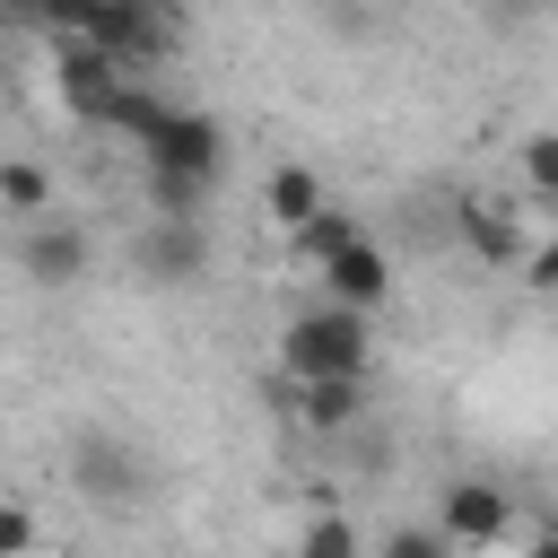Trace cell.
I'll use <instances>...</instances> for the list:
<instances>
[{
	"label": "cell",
	"mask_w": 558,
	"mask_h": 558,
	"mask_svg": "<svg viewBox=\"0 0 558 558\" xmlns=\"http://www.w3.org/2000/svg\"><path fill=\"white\" fill-rule=\"evenodd\" d=\"M375 314H357V305H305V314H288L279 323V375L288 384H314V375H366V357H375V331H366Z\"/></svg>",
	"instance_id": "obj_1"
},
{
	"label": "cell",
	"mask_w": 558,
	"mask_h": 558,
	"mask_svg": "<svg viewBox=\"0 0 558 558\" xmlns=\"http://www.w3.org/2000/svg\"><path fill=\"white\" fill-rule=\"evenodd\" d=\"M140 166L148 174H192V183H218L227 174V131L209 122V113H157L148 131H140Z\"/></svg>",
	"instance_id": "obj_2"
},
{
	"label": "cell",
	"mask_w": 558,
	"mask_h": 558,
	"mask_svg": "<svg viewBox=\"0 0 558 558\" xmlns=\"http://www.w3.org/2000/svg\"><path fill=\"white\" fill-rule=\"evenodd\" d=\"M87 35H96L131 78H140L148 61H166V52H174V35H183V26H174V0H96V26H87Z\"/></svg>",
	"instance_id": "obj_3"
},
{
	"label": "cell",
	"mask_w": 558,
	"mask_h": 558,
	"mask_svg": "<svg viewBox=\"0 0 558 558\" xmlns=\"http://www.w3.org/2000/svg\"><path fill=\"white\" fill-rule=\"evenodd\" d=\"M122 61L96 44V35H52V87H61V105L78 113V122H105V105L122 96Z\"/></svg>",
	"instance_id": "obj_4"
},
{
	"label": "cell",
	"mask_w": 558,
	"mask_h": 558,
	"mask_svg": "<svg viewBox=\"0 0 558 558\" xmlns=\"http://www.w3.org/2000/svg\"><path fill=\"white\" fill-rule=\"evenodd\" d=\"M131 270H140L148 288H192V279L209 270V227H201V218H148V227L131 235Z\"/></svg>",
	"instance_id": "obj_5"
},
{
	"label": "cell",
	"mask_w": 558,
	"mask_h": 558,
	"mask_svg": "<svg viewBox=\"0 0 558 558\" xmlns=\"http://www.w3.org/2000/svg\"><path fill=\"white\" fill-rule=\"evenodd\" d=\"M70 488L96 497V506H140L148 497V462L131 445H113V436H78L70 445Z\"/></svg>",
	"instance_id": "obj_6"
},
{
	"label": "cell",
	"mask_w": 558,
	"mask_h": 558,
	"mask_svg": "<svg viewBox=\"0 0 558 558\" xmlns=\"http://www.w3.org/2000/svg\"><path fill=\"white\" fill-rule=\"evenodd\" d=\"M506 523H514V506H506V488H488V480H453V488L436 497V532H445L462 558L497 549V541H506Z\"/></svg>",
	"instance_id": "obj_7"
},
{
	"label": "cell",
	"mask_w": 558,
	"mask_h": 558,
	"mask_svg": "<svg viewBox=\"0 0 558 558\" xmlns=\"http://www.w3.org/2000/svg\"><path fill=\"white\" fill-rule=\"evenodd\" d=\"M87 262H96V244H87L70 218H35V227H26V244H17V270H26L35 288H78V279H87Z\"/></svg>",
	"instance_id": "obj_8"
},
{
	"label": "cell",
	"mask_w": 558,
	"mask_h": 558,
	"mask_svg": "<svg viewBox=\"0 0 558 558\" xmlns=\"http://www.w3.org/2000/svg\"><path fill=\"white\" fill-rule=\"evenodd\" d=\"M288 418L305 436H349L366 418V375H314V384H288Z\"/></svg>",
	"instance_id": "obj_9"
},
{
	"label": "cell",
	"mask_w": 558,
	"mask_h": 558,
	"mask_svg": "<svg viewBox=\"0 0 558 558\" xmlns=\"http://www.w3.org/2000/svg\"><path fill=\"white\" fill-rule=\"evenodd\" d=\"M314 288H323L331 305L384 314V296H392V262H384V244H375V235H357V244H349V253H340V262H331V270H323Z\"/></svg>",
	"instance_id": "obj_10"
},
{
	"label": "cell",
	"mask_w": 558,
	"mask_h": 558,
	"mask_svg": "<svg viewBox=\"0 0 558 558\" xmlns=\"http://www.w3.org/2000/svg\"><path fill=\"white\" fill-rule=\"evenodd\" d=\"M357 235H366V227H357V209H340V201H323V209H314L305 227H288V244H279V253H288V270H305V279H323V270H331V262H340V253H349Z\"/></svg>",
	"instance_id": "obj_11"
},
{
	"label": "cell",
	"mask_w": 558,
	"mask_h": 558,
	"mask_svg": "<svg viewBox=\"0 0 558 558\" xmlns=\"http://www.w3.org/2000/svg\"><path fill=\"white\" fill-rule=\"evenodd\" d=\"M323 201H331V192H323V174H314V166H296V157H288V166H270V183H262V209H270V227H279V235H288V227H305Z\"/></svg>",
	"instance_id": "obj_12"
},
{
	"label": "cell",
	"mask_w": 558,
	"mask_h": 558,
	"mask_svg": "<svg viewBox=\"0 0 558 558\" xmlns=\"http://www.w3.org/2000/svg\"><path fill=\"white\" fill-rule=\"evenodd\" d=\"M453 235H462L480 262H514V253H523V244H514V218H506L497 201H462V209H453Z\"/></svg>",
	"instance_id": "obj_13"
},
{
	"label": "cell",
	"mask_w": 558,
	"mask_h": 558,
	"mask_svg": "<svg viewBox=\"0 0 558 558\" xmlns=\"http://www.w3.org/2000/svg\"><path fill=\"white\" fill-rule=\"evenodd\" d=\"M0 209H9L17 227H35V218L52 209V174H44L35 157H0Z\"/></svg>",
	"instance_id": "obj_14"
},
{
	"label": "cell",
	"mask_w": 558,
	"mask_h": 558,
	"mask_svg": "<svg viewBox=\"0 0 558 558\" xmlns=\"http://www.w3.org/2000/svg\"><path fill=\"white\" fill-rule=\"evenodd\" d=\"M296 558H366V532H357L340 506H323V514L296 532Z\"/></svg>",
	"instance_id": "obj_15"
},
{
	"label": "cell",
	"mask_w": 558,
	"mask_h": 558,
	"mask_svg": "<svg viewBox=\"0 0 558 558\" xmlns=\"http://www.w3.org/2000/svg\"><path fill=\"white\" fill-rule=\"evenodd\" d=\"M523 192L558 209V131H532L523 140Z\"/></svg>",
	"instance_id": "obj_16"
},
{
	"label": "cell",
	"mask_w": 558,
	"mask_h": 558,
	"mask_svg": "<svg viewBox=\"0 0 558 558\" xmlns=\"http://www.w3.org/2000/svg\"><path fill=\"white\" fill-rule=\"evenodd\" d=\"M375 558H462V549H453L436 523H401V532H384V549H375Z\"/></svg>",
	"instance_id": "obj_17"
},
{
	"label": "cell",
	"mask_w": 558,
	"mask_h": 558,
	"mask_svg": "<svg viewBox=\"0 0 558 558\" xmlns=\"http://www.w3.org/2000/svg\"><path fill=\"white\" fill-rule=\"evenodd\" d=\"M0 558H35V514L17 497H0Z\"/></svg>",
	"instance_id": "obj_18"
},
{
	"label": "cell",
	"mask_w": 558,
	"mask_h": 558,
	"mask_svg": "<svg viewBox=\"0 0 558 558\" xmlns=\"http://www.w3.org/2000/svg\"><path fill=\"white\" fill-rule=\"evenodd\" d=\"M523 279H532L541 296H558V227H549V235H541V244L523 253Z\"/></svg>",
	"instance_id": "obj_19"
},
{
	"label": "cell",
	"mask_w": 558,
	"mask_h": 558,
	"mask_svg": "<svg viewBox=\"0 0 558 558\" xmlns=\"http://www.w3.org/2000/svg\"><path fill=\"white\" fill-rule=\"evenodd\" d=\"M480 9H488V17H497V26H532V17H541V9H549V0H480Z\"/></svg>",
	"instance_id": "obj_20"
},
{
	"label": "cell",
	"mask_w": 558,
	"mask_h": 558,
	"mask_svg": "<svg viewBox=\"0 0 558 558\" xmlns=\"http://www.w3.org/2000/svg\"><path fill=\"white\" fill-rule=\"evenodd\" d=\"M523 558H558V523H549V532H532V549H523Z\"/></svg>",
	"instance_id": "obj_21"
},
{
	"label": "cell",
	"mask_w": 558,
	"mask_h": 558,
	"mask_svg": "<svg viewBox=\"0 0 558 558\" xmlns=\"http://www.w3.org/2000/svg\"><path fill=\"white\" fill-rule=\"evenodd\" d=\"M279 558H296V549H279Z\"/></svg>",
	"instance_id": "obj_22"
}]
</instances>
